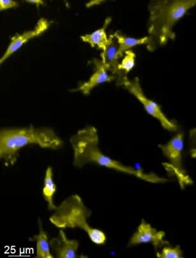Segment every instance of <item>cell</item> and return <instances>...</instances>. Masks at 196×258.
Here are the masks:
<instances>
[{"instance_id":"6da1fadb","label":"cell","mask_w":196,"mask_h":258,"mask_svg":"<svg viewBox=\"0 0 196 258\" xmlns=\"http://www.w3.org/2000/svg\"><path fill=\"white\" fill-rule=\"evenodd\" d=\"M99 135L97 128L88 125L80 129L70 139L73 151V164L77 168H82L88 164H93L111 169L117 172L135 176L140 179L151 183H164L165 178L155 173H146L132 166H126L103 153L99 147Z\"/></svg>"},{"instance_id":"7a4b0ae2","label":"cell","mask_w":196,"mask_h":258,"mask_svg":"<svg viewBox=\"0 0 196 258\" xmlns=\"http://www.w3.org/2000/svg\"><path fill=\"white\" fill-rule=\"evenodd\" d=\"M195 6L196 0L151 1L148 6V50L153 52L170 41H174L175 26Z\"/></svg>"},{"instance_id":"3957f363","label":"cell","mask_w":196,"mask_h":258,"mask_svg":"<svg viewBox=\"0 0 196 258\" xmlns=\"http://www.w3.org/2000/svg\"><path fill=\"white\" fill-rule=\"evenodd\" d=\"M29 145L56 151L64 142L52 128L28 127L5 128L0 131V159L7 166L15 165L21 150Z\"/></svg>"},{"instance_id":"277c9868","label":"cell","mask_w":196,"mask_h":258,"mask_svg":"<svg viewBox=\"0 0 196 258\" xmlns=\"http://www.w3.org/2000/svg\"><path fill=\"white\" fill-rule=\"evenodd\" d=\"M92 211L78 194H73L63 201L49 218L53 226L60 229H80L87 234L93 243L106 245L107 234L103 230L90 226L88 219Z\"/></svg>"},{"instance_id":"5b68a950","label":"cell","mask_w":196,"mask_h":258,"mask_svg":"<svg viewBox=\"0 0 196 258\" xmlns=\"http://www.w3.org/2000/svg\"><path fill=\"white\" fill-rule=\"evenodd\" d=\"M183 147V133H177L166 144L158 145L160 151L168 160L167 163L163 164L165 170L176 178L181 188L192 184V179L183 167L182 158Z\"/></svg>"},{"instance_id":"8992f818","label":"cell","mask_w":196,"mask_h":258,"mask_svg":"<svg viewBox=\"0 0 196 258\" xmlns=\"http://www.w3.org/2000/svg\"><path fill=\"white\" fill-rule=\"evenodd\" d=\"M120 86H123L128 92L134 95L143 105L146 111L153 118L157 119L165 130L171 133H176L178 131V126L177 124L165 116L159 105L146 97L137 77L130 80L126 76L121 81Z\"/></svg>"},{"instance_id":"52a82bcc","label":"cell","mask_w":196,"mask_h":258,"mask_svg":"<svg viewBox=\"0 0 196 258\" xmlns=\"http://www.w3.org/2000/svg\"><path fill=\"white\" fill-rule=\"evenodd\" d=\"M165 233L154 228L145 220L141 223L128 241V247L141 245L143 243H151L156 250L161 249L164 246L170 245L169 241L165 240Z\"/></svg>"},{"instance_id":"ba28073f","label":"cell","mask_w":196,"mask_h":258,"mask_svg":"<svg viewBox=\"0 0 196 258\" xmlns=\"http://www.w3.org/2000/svg\"><path fill=\"white\" fill-rule=\"evenodd\" d=\"M51 22L45 18H41L37 22L34 29L29 31L23 33L22 34H16L12 37L10 44L6 51L0 58V64H4L5 61L8 59L12 55L16 52L19 49L22 48L29 40L41 36L50 28Z\"/></svg>"},{"instance_id":"9c48e42d","label":"cell","mask_w":196,"mask_h":258,"mask_svg":"<svg viewBox=\"0 0 196 258\" xmlns=\"http://www.w3.org/2000/svg\"><path fill=\"white\" fill-rule=\"evenodd\" d=\"M51 249L55 257L76 258L84 257L78 254L80 243L75 239L68 238L64 229H60L58 235L50 239Z\"/></svg>"},{"instance_id":"30bf717a","label":"cell","mask_w":196,"mask_h":258,"mask_svg":"<svg viewBox=\"0 0 196 258\" xmlns=\"http://www.w3.org/2000/svg\"><path fill=\"white\" fill-rule=\"evenodd\" d=\"M91 63L93 66L94 73L90 76V79L87 82L81 84L78 88L74 89L72 91H74V92L80 91L83 95H88L91 91L100 84L111 83V82L114 81V77L109 74L108 70H107L106 66L103 62L102 59L94 58Z\"/></svg>"},{"instance_id":"8fae6325","label":"cell","mask_w":196,"mask_h":258,"mask_svg":"<svg viewBox=\"0 0 196 258\" xmlns=\"http://www.w3.org/2000/svg\"><path fill=\"white\" fill-rule=\"evenodd\" d=\"M111 22L112 18H107L101 29L95 30L92 34L81 36V39L85 43L90 44V45L93 48L95 46L97 47L98 48L102 50V52H104L106 51L107 47L111 44L113 38V35L110 36L109 38L106 33L107 28Z\"/></svg>"},{"instance_id":"7c38bea8","label":"cell","mask_w":196,"mask_h":258,"mask_svg":"<svg viewBox=\"0 0 196 258\" xmlns=\"http://www.w3.org/2000/svg\"><path fill=\"white\" fill-rule=\"evenodd\" d=\"M39 233L30 238V241L36 242V253L37 258H53L51 249L50 240L47 232L44 230L43 222L38 220Z\"/></svg>"},{"instance_id":"4fadbf2b","label":"cell","mask_w":196,"mask_h":258,"mask_svg":"<svg viewBox=\"0 0 196 258\" xmlns=\"http://www.w3.org/2000/svg\"><path fill=\"white\" fill-rule=\"evenodd\" d=\"M57 189V185L55 184L54 177H53V168L51 166H48L44 174L42 194L44 200L47 203L48 210L53 212L57 208V206L55 205L54 202V197Z\"/></svg>"},{"instance_id":"5bb4252c","label":"cell","mask_w":196,"mask_h":258,"mask_svg":"<svg viewBox=\"0 0 196 258\" xmlns=\"http://www.w3.org/2000/svg\"><path fill=\"white\" fill-rule=\"evenodd\" d=\"M118 41L119 48L118 56L120 58L123 57L126 51L132 50V48L139 45H148L149 39L148 36L142 38H134V37L123 36L120 32H116L113 34Z\"/></svg>"},{"instance_id":"9a60e30c","label":"cell","mask_w":196,"mask_h":258,"mask_svg":"<svg viewBox=\"0 0 196 258\" xmlns=\"http://www.w3.org/2000/svg\"><path fill=\"white\" fill-rule=\"evenodd\" d=\"M135 57H136V55L133 50L126 51L123 60L119 66V69L128 74V73L132 71L135 67Z\"/></svg>"},{"instance_id":"2e32d148","label":"cell","mask_w":196,"mask_h":258,"mask_svg":"<svg viewBox=\"0 0 196 258\" xmlns=\"http://www.w3.org/2000/svg\"><path fill=\"white\" fill-rule=\"evenodd\" d=\"M156 257L159 258H179L183 257V252L179 246L171 247L169 245L164 246L160 252H157Z\"/></svg>"},{"instance_id":"e0dca14e","label":"cell","mask_w":196,"mask_h":258,"mask_svg":"<svg viewBox=\"0 0 196 258\" xmlns=\"http://www.w3.org/2000/svg\"><path fill=\"white\" fill-rule=\"evenodd\" d=\"M19 6L18 2L13 0H1L0 1V11H4Z\"/></svg>"},{"instance_id":"ac0fdd59","label":"cell","mask_w":196,"mask_h":258,"mask_svg":"<svg viewBox=\"0 0 196 258\" xmlns=\"http://www.w3.org/2000/svg\"><path fill=\"white\" fill-rule=\"evenodd\" d=\"M188 139L192 149H196V127L192 128L189 133Z\"/></svg>"},{"instance_id":"d6986e66","label":"cell","mask_w":196,"mask_h":258,"mask_svg":"<svg viewBox=\"0 0 196 258\" xmlns=\"http://www.w3.org/2000/svg\"><path fill=\"white\" fill-rule=\"evenodd\" d=\"M26 2H27V3L36 5L37 6L44 4V2L42 1V0H27V1Z\"/></svg>"}]
</instances>
